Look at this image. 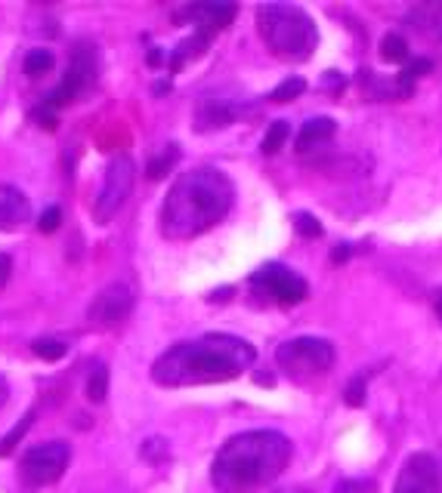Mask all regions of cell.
I'll return each mask as SVG.
<instances>
[{
    "mask_svg": "<svg viewBox=\"0 0 442 493\" xmlns=\"http://www.w3.org/2000/svg\"><path fill=\"white\" fill-rule=\"evenodd\" d=\"M257 351L251 342L229 333H207L192 342H176L152 364V380L165 389L229 382L254 364Z\"/></svg>",
    "mask_w": 442,
    "mask_h": 493,
    "instance_id": "cell-1",
    "label": "cell"
},
{
    "mask_svg": "<svg viewBox=\"0 0 442 493\" xmlns=\"http://www.w3.org/2000/svg\"><path fill=\"white\" fill-rule=\"evenodd\" d=\"M232 201H236V189L223 170H189L167 192L165 207H161V234L170 241L198 238L211 232L220 219H226Z\"/></svg>",
    "mask_w": 442,
    "mask_h": 493,
    "instance_id": "cell-2",
    "label": "cell"
},
{
    "mask_svg": "<svg viewBox=\"0 0 442 493\" xmlns=\"http://www.w3.org/2000/svg\"><path fill=\"white\" fill-rule=\"evenodd\" d=\"M291 463V441L273 429L229 438L214 457L211 484L220 493H254L273 484Z\"/></svg>",
    "mask_w": 442,
    "mask_h": 493,
    "instance_id": "cell-3",
    "label": "cell"
},
{
    "mask_svg": "<svg viewBox=\"0 0 442 493\" xmlns=\"http://www.w3.org/2000/svg\"><path fill=\"white\" fill-rule=\"evenodd\" d=\"M257 28L269 50L285 62H306L319 44L316 22L306 10L294 4H263L257 6Z\"/></svg>",
    "mask_w": 442,
    "mask_h": 493,
    "instance_id": "cell-4",
    "label": "cell"
},
{
    "mask_svg": "<svg viewBox=\"0 0 442 493\" xmlns=\"http://www.w3.org/2000/svg\"><path fill=\"white\" fill-rule=\"evenodd\" d=\"M276 361L294 382H309L331 370L335 364V346L322 336H297V340L285 342L276 351Z\"/></svg>",
    "mask_w": 442,
    "mask_h": 493,
    "instance_id": "cell-5",
    "label": "cell"
},
{
    "mask_svg": "<svg viewBox=\"0 0 442 493\" xmlns=\"http://www.w3.org/2000/svg\"><path fill=\"white\" fill-rule=\"evenodd\" d=\"M99 77V59H96V46L90 41H77L72 50V62L65 68V77L56 90L46 96V105L50 108H65L77 102V96H84L87 90L96 87Z\"/></svg>",
    "mask_w": 442,
    "mask_h": 493,
    "instance_id": "cell-6",
    "label": "cell"
},
{
    "mask_svg": "<svg viewBox=\"0 0 442 493\" xmlns=\"http://www.w3.org/2000/svg\"><path fill=\"white\" fill-rule=\"evenodd\" d=\"M134 182H136V163L130 154H118L105 170V179H103V189H99L96 201H93V219L96 222H112L118 216V210L127 203L130 192H134Z\"/></svg>",
    "mask_w": 442,
    "mask_h": 493,
    "instance_id": "cell-7",
    "label": "cell"
},
{
    "mask_svg": "<svg viewBox=\"0 0 442 493\" xmlns=\"http://www.w3.org/2000/svg\"><path fill=\"white\" fill-rule=\"evenodd\" d=\"M68 463H72V448L65 441H46L25 450L19 472L31 488H46V484H56L65 475Z\"/></svg>",
    "mask_w": 442,
    "mask_h": 493,
    "instance_id": "cell-8",
    "label": "cell"
},
{
    "mask_svg": "<svg viewBox=\"0 0 442 493\" xmlns=\"http://www.w3.org/2000/svg\"><path fill=\"white\" fill-rule=\"evenodd\" d=\"M251 287L254 291H266L276 302H282V305H297L309 296L306 281L300 275H294L291 269H285V265H278V262H269V265H263L260 271H254Z\"/></svg>",
    "mask_w": 442,
    "mask_h": 493,
    "instance_id": "cell-9",
    "label": "cell"
},
{
    "mask_svg": "<svg viewBox=\"0 0 442 493\" xmlns=\"http://www.w3.org/2000/svg\"><path fill=\"white\" fill-rule=\"evenodd\" d=\"M130 311H134V291H130L127 284H108L105 291L93 300L87 318L99 330H112L121 320H127Z\"/></svg>",
    "mask_w": 442,
    "mask_h": 493,
    "instance_id": "cell-10",
    "label": "cell"
},
{
    "mask_svg": "<svg viewBox=\"0 0 442 493\" xmlns=\"http://www.w3.org/2000/svg\"><path fill=\"white\" fill-rule=\"evenodd\" d=\"M393 493H439V466L430 453H412L402 463Z\"/></svg>",
    "mask_w": 442,
    "mask_h": 493,
    "instance_id": "cell-11",
    "label": "cell"
},
{
    "mask_svg": "<svg viewBox=\"0 0 442 493\" xmlns=\"http://www.w3.org/2000/svg\"><path fill=\"white\" fill-rule=\"evenodd\" d=\"M238 6L236 4H216V0H211V4H189L183 6L180 13H176V19H189L198 25V35H207L211 37L214 31H223L226 25H232V19H236Z\"/></svg>",
    "mask_w": 442,
    "mask_h": 493,
    "instance_id": "cell-12",
    "label": "cell"
},
{
    "mask_svg": "<svg viewBox=\"0 0 442 493\" xmlns=\"http://www.w3.org/2000/svg\"><path fill=\"white\" fill-rule=\"evenodd\" d=\"M31 219V201L15 185H0V232H15Z\"/></svg>",
    "mask_w": 442,
    "mask_h": 493,
    "instance_id": "cell-13",
    "label": "cell"
},
{
    "mask_svg": "<svg viewBox=\"0 0 442 493\" xmlns=\"http://www.w3.org/2000/svg\"><path fill=\"white\" fill-rule=\"evenodd\" d=\"M242 114V108L232 105V102H223V99H201L198 112H196V123L201 133L207 130H220V127H229L236 117Z\"/></svg>",
    "mask_w": 442,
    "mask_h": 493,
    "instance_id": "cell-14",
    "label": "cell"
},
{
    "mask_svg": "<svg viewBox=\"0 0 442 493\" xmlns=\"http://www.w3.org/2000/svg\"><path fill=\"white\" fill-rule=\"evenodd\" d=\"M408 25L433 44H442V4H421L408 13Z\"/></svg>",
    "mask_w": 442,
    "mask_h": 493,
    "instance_id": "cell-15",
    "label": "cell"
},
{
    "mask_svg": "<svg viewBox=\"0 0 442 493\" xmlns=\"http://www.w3.org/2000/svg\"><path fill=\"white\" fill-rule=\"evenodd\" d=\"M335 133H337V123L331 121V117H313V121H306L304 130H300L297 152H306V148H313V145H319V143H328Z\"/></svg>",
    "mask_w": 442,
    "mask_h": 493,
    "instance_id": "cell-16",
    "label": "cell"
},
{
    "mask_svg": "<svg viewBox=\"0 0 442 493\" xmlns=\"http://www.w3.org/2000/svg\"><path fill=\"white\" fill-rule=\"evenodd\" d=\"M207 46V35H196V37H189V41H183L180 46L174 50V56H170V72H180V68L186 65L189 59H196L201 50Z\"/></svg>",
    "mask_w": 442,
    "mask_h": 493,
    "instance_id": "cell-17",
    "label": "cell"
},
{
    "mask_svg": "<svg viewBox=\"0 0 442 493\" xmlns=\"http://www.w3.org/2000/svg\"><path fill=\"white\" fill-rule=\"evenodd\" d=\"M176 161H180V148L176 145H167V152H161L158 158H152L149 161V167H146V173H149V179H155V182H158V179H165L170 170L176 167Z\"/></svg>",
    "mask_w": 442,
    "mask_h": 493,
    "instance_id": "cell-18",
    "label": "cell"
},
{
    "mask_svg": "<svg viewBox=\"0 0 442 493\" xmlns=\"http://www.w3.org/2000/svg\"><path fill=\"white\" fill-rule=\"evenodd\" d=\"M108 395V367L105 364H96L87 377V398L93 404H103Z\"/></svg>",
    "mask_w": 442,
    "mask_h": 493,
    "instance_id": "cell-19",
    "label": "cell"
},
{
    "mask_svg": "<svg viewBox=\"0 0 442 493\" xmlns=\"http://www.w3.org/2000/svg\"><path fill=\"white\" fill-rule=\"evenodd\" d=\"M41 361H62V358L68 355V342L62 340H50V336H41V340H35V346H31Z\"/></svg>",
    "mask_w": 442,
    "mask_h": 493,
    "instance_id": "cell-20",
    "label": "cell"
},
{
    "mask_svg": "<svg viewBox=\"0 0 442 493\" xmlns=\"http://www.w3.org/2000/svg\"><path fill=\"white\" fill-rule=\"evenodd\" d=\"M53 65H56V59H53L50 50H31L28 56H25V74H28V77L50 74Z\"/></svg>",
    "mask_w": 442,
    "mask_h": 493,
    "instance_id": "cell-21",
    "label": "cell"
},
{
    "mask_svg": "<svg viewBox=\"0 0 442 493\" xmlns=\"http://www.w3.org/2000/svg\"><path fill=\"white\" fill-rule=\"evenodd\" d=\"M31 419H35V413H25V417H22V419L10 429V432L0 438V457H10V453L15 450V444H19L22 438H25L28 429H31Z\"/></svg>",
    "mask_w": 442,
    "mask_h": 493,
    "instance_id": "cell-22",
    "label": "cell"
},
{
    "mask_svg": "<svg viewBox=\"0 0 442 493\" xmlns=\"http://www.w3.org/2000/svg\"><path fill=\"white\" fill-rule=\"evenodd\" d=\"M288 136H291L288 121H276L273 127L266 130V136H263V154H276L278 148L288 143Z\"/></svg>",
    "mask_w": 442,
    "mask_h": 493,
    "instance_id": "cell-23",
    "label": "cell"
},
{
    "mask_svg": "<svg viewBox=\"0 0 442 493\" xmlns=\"http://www.w3.org/2000/svg\"><path fill=\"white\" fill-rule=\"evenodd\" d=\"M304 90H306V81H304V77H285V81L278 84V87L273 90V96H269V99H273V102H278V105H282V102H291V99H297Z\"/></svg>",
    "mask_w": 442,
    "mask_h": 493,
    "instance_id": "cell-24",
    "label": "cell"
},
{
    "mask_svg": "<svg viewBox=\"0 0 442 493\" xmlns=\"http://www.w3.org/2000/svg\"><path fill=\"white\" fill-rule=\"evenodd\" d=\"M381 56L387 62H406L408 59V44L399 35H387L381 41Z\"/></svg>",
    "mask_w": 442,
    "mask_h": 493,
    "instance_id": "cell-25",
    "label": "cell"
},
{
    "mask_svg": "<svg viewBox=\"0 0 442 493\" xmlns=\"http://www.w3.org/2000/svg\"><path fill=\"white\" fill-rule=\"evenodd\" d=\"M294 229H297L300 238H306V241L322 238V222L313 213H297V216H294Z\"/></svg>",
    "mask_w": 442,
    "mask_h": 493,
    "instance_id": "cell-26",
    "label": "cell"
},
{
    "mask_svg": "<svg viewBox=\"0 0 442 493\" xmlns=\"http://www.w3.org/2000/svg\"><path fill=\"white\" fill-rule=\"evenodd\" d=\"M366 395H368V382H366V377H356V380H350V386H347L344 401L350 404V407H362V404H366Z\"/></svg>",
    "mask_w": 442,
    "mask_h": 493,
    "instance_id": "cell-27",
    "label": "cell"
},
{
    "mask_svg": "<svg viewBox=\"0 0 442 493\" xmlns=\"http://www.w3.org/2000/svg\"><path fill=\"white\" fill-rule=\"evenodd\" d=\"M335 493H377V484L371 478H344L337 481Z\"/></svg>",
    "mask_w": 442,
    "mask_h": 493,
    "instance_id": "cell-28",
    "label": "cell"
},
{
    "mask_svg": "<svg viewBox=\"0 0 442 493\" xmlns=\"http://www.w3.org/2000/svg\"><path fill=\"white\" fill-rule=\"evenodd\" d=\"M59 222H62V210L59 207H46L41 213V219H37V229H41L44 234H50V232L59 229Z\"/></svg>",
    "mask_w": 442,
    "mask_h": 493,
    "instance_id": "cell-29",
    "label": "cell"
},
{
    "mask_svg": "<svg viewBox=\"0 0 442 493\" xmlns=\"http://www.w3.org/2000/svg\"><path fill=\"white\" fill-rule=\"evenodd\" d=\"M10 275H13V260L6 253H0V291L10 284Z\"/></svg>",
    "mask_w": 442,
    "mask_h": 493,
    "instance_id": "cell-30",
    "label": "cell"
},
{
    "mask_svg": "<svg viewBox=\"0 0 442 493\" xmlns=\"http://www.w3.org/2000/svg\"><path fill=\"white\" fill-rule=\"evenodd\" d=\"M35 121H41L37 127H46V130L56 127V121H53V114H50V105H46V108H37V112H35Z\"/></svg>",
    "mask_w": 442,
    "mask_h": 493,
    "instance_id": "cell-31",
    "label": "cell"
},
{
    "mask_svg": "<svg viewBox=\"0 0 442 493\" xmlns=\"http://www.w3.org/2000/svg\"><path fill=\"white\" fill-rule=\"evenodd\" d=\"M347 260H350V247H347V244L331 250V262H347Z\"/></svg>",
    "mask_w": 442,
    "mask_h": 493,
    "instance_id": "cell-32",
    "label": "cell"
},
{
    "mask_svg": "<svg viewBox=\"0 0 442 493\" xmlns=\"http://www.w3.org/2000/svg\"><path fill=\"white\" fill-rule=\"evenodd\" d=\"M6 398H10V386H6V380L0 377V410H4V404H6Z\"/></svg>",
    "mask_w": 442,
    "mask_h": 493,
    "instance_id": "cell-33",
    "label": "cell"
},
{
    "mask_svg": "<svg viewBox=\"0 0 442 493\" xmlns=\"http://www.w3.org/2000/svg\"><path fill=\"white\" fill-rule=\"evenodd\" d=\"M437 315H439V320H442V291L437 293Z\"/></svg>",
    "mask_w": 442,
    "mask_h": 493,
    "instance_id": "cell-34",
    "label": "cell"
},
{
    "mask_svg": "<svg viewBox=\"0 0 442 493\" xmlns=\"http://www.w3.org/2000/svg\"><path fill=\"white\" fill-rule=\"evenodd\" d=\"M276 493H304V490H276Z\"/></svg>",
    "mask_w": 442,
    "mask_h": 493,
    "instance_id": "cell-35",
    "label": "cell"
}]
</instances>
